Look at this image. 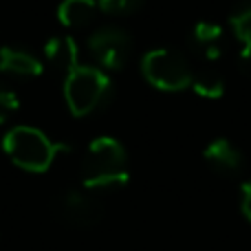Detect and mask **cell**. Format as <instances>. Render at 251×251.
Listing matches in <instances>:
<instances>
[{
	"instance_id": "8992f818",
	"label": "cell",
	"mask_w": 251,
	"mask_h": 251,
	"mask_svg": "<svg viewBox=\"0 0 251 251\" xmlns=\"http://www.w3.org/2000/svg\"><path fill=\"white\" fill-rule=\"evenodd\" d=\"M88 51L101 69L119 71L132 53V38L122 26L106 25L93 31L88 38Z\"/></svg>"
},
{
	"instance_id": "2e32d148",
	"label": "cell",
	"mask_w": 251,
	"mask_h": 251,
	"mask_svg": "<svg viewBox=\"0 0 251 251\" xmlns=\"http://www.w3.org/2000/svg\"><path fill=\"white\" fill-rule=\"evenodd\" d=\"M240 209H243L245 218L251 223V178L245 181L240 187Z\"/></svg>"
},
{
	"instance_id": "52a82bcc",
	"label": "cell",
	"mask_w": 251,
	"mask_h": 251,
	"mask_svg": "<svg viewBox=\"0 0 251 251\" xmlns=\"http://www.w3.org/2000/svg\"><path fill=\"white\" fill-rule=\"evenodd\" d=\"M187 44H190V51L196 57H201L205 62H214L225 55L229 40H227V33L223 26L214 25V22H199L192 29Z\"/></svg>"
},
{
	"instance_id": "8fae6325",
	"label": "cell",
	"mask_w": 251,
	"mask_h": 251,
	"mask_svg": "<svg viewBox=\"0 0 251 251\" xmlns=\"http://www.w3.org/2000/svg\"><path fill=\"white\" fill-rule=\"evenodd\" d=\"M100 4L95 0H64L57 9L60 22L69 29H86L95 22Z\"/></svg>"
},
{
	"instance_id": "e0dca14e",
	"label": "cell",
	"mask_w": 251,
	"mask_h": 251,
	"mask_svg": "<svg viewBox=\"0 0 251 251\" xmlns=\"http://www.w3.org/2000/svg\"><path fill=\"white\" fill-rule=\"evenodd\" d=\"M238 69L245 77L251 79V47H245L243 53L238 55Z\"/></svg>"
},
{
	"instance_id": "9c48e42d",
	"label": "cell",
	"mask_w": 251,
	"mask_h": 251,
	"mask_svg": "<svg viewBox=\"0 0 251 251\" xmlns=\"http://www.w3.org/2000/svg\"><path fill=\"white\" fill-rule=\"evenodd\" d=\"M0 71L13 77H38L42 75V62L29 49L9 44L0 49Z\"/></svg>"
},
{
	"instance_id": "4fadbf2b",
	"label": "cell",
	"mask_w": 251,
	"mask_h": 251,
	"mask_svg": "<svg viewBox=\"0 0 251 251\" xmlns=\"http://www.w3.org/2000/svg\"><path fill=\"white\" fill-rule=\"evenodd\" d=\"M229 25L236 40L243 47H251V0H240L229 16Z\"/></svg>"
},
{
	"instance_id": "5bb4252c",
	"label": "cell",
	"mask_w": 251,
	"mask_h": 251,
	"mask_svg": "<svg viewBox=\"0 0 251 251\" xmlns=\"http://www.w3.org/2000/svg\"><path fill=\"white\" fill-rule=\"evenodd\" d=\"M100 9L106 13H115V16H126V13L137 11L143 4V0H97Z\"/></svg>"
},
{
	"instance_id": "7c38bea8",
	"label": "cell",
	"mask_w": 251,
	"mask_h": 251,
	"mask_svg": "<svg viewBox=\"0 0 251 251\" xmlns=\"http://www.w3.org/2000/svg\"><path fill=\"white\" fill-rule=\"evenodd\" d=\"M192 88L199 93L201 97L207 100H216L225 93V79L216 69H201L192 77Z\"/></svg>"
},
{
	"instance_id": "ba28073f",
	"label": "cell",
	"mask_w": 251,
	"mask_h": 251,
	"mask_svg": "<svg viewBox=\"0 0 251 251\" xmlns=\"http://www.w3.org/2000/svg\"><path fill=\"white\" fill-rule=\"evenodd\" d=\"M205 163L223 178H236L245 170V156L238 148L227 139H216L203 152Z\"/></svg>"
},
{
	"instance_id": "30bf717a",
	"label": "cell",
	"mask_w": 251,
	"mask_h": 251,
	"mask_svg": "<svg viewBox=\"0 0 251 251\" xmlns=\"http://www.w3.org/2000/svg\"><path fill=\"white\" fill-rule=\"evenodd\" d=\"M44 57H47V62L53 69L64 71L66 75L79 66L77 44L69 35H53V38H49L47 44H44Z\"/></svg>"
},
{
	"instance_id": "5b68a950",
	"label": "cell",
	"mask_w": 251,
	"mask_h": 251,
	"mask_svg": "<svg viewBox=\"0 0 251 251\" xmlns=\"http://www.w3.org/2000/svg\"><path fill=\"white\" fill-rule=\"evenodd\" d=\"M51 212L62 225L71 229H91L104 218V203L91 190H66L51 203Z\"/></svg>"
},
{
	"instance_id": "9a60e30c",
	"label": "cell",
	"mask_w": 251,
	"mask_h": 251,
	"mask_svg": "<svg viewBox=\"0 0 251 251\" xmlns=\"http://www.w3.org/2000/svg\"><path fill=\"white\" fill-rule=\"evenodd\" d=\"M18 106H20V104H18V97L13 95L11 91L0 88V124L7 122V119L18 110Z\"/></svg>"
},
{
	"instance_id": "3957f363",
	"label": "cell",
	"mask_w": 251,
	"mask_h": 251,
	"mask_svg": "<svg viewBox=\"0 0 251 251\" xmlns=\"http://www.w3.org/2000/svg\"><path fill=\"white\" fill-rule=\"evenodd\" d=\"M2 146L9 159L18 168L29 170V172L49 170L62 148L49 141L47 134L40 132L38 128H29V126H18V128L9 130Z\"/></svg>"
},
{
	"instance_id": "277c9868",
	"label": "cell",
	"mask_w": 251,
	"mask_h": 251,
	"mask_svg": "<svg viewBox=\"0 0 251 251\" xmlns=\"http://www.w3.org/2000/svg\"><path fill=\"white\" fill-rule=\"evenodd\" d=\"M141 71L154 88L170 93L192 86V77H194V71L185 55L172 49H154L146 53L141 60Z\"/></svg>"
},
{
	"instance_id": "7a4b0ae2",
	"label": "cell",
	"mask_w": 251,
	"mask_h": 251,
	"mask_svg": "<svg viewBox=\"0 0 251 251\" xmlns=\"http://www.w3.org/2000/svg\"><path fill=\"white\" fill-rule=\"evenodd\" d=\"M64 97L71 113L77 117H86L97 113L113 100V79L97 66L79 64L66 75Z\"/></svg>"
},
{
	"instance_id": "6da1fadb",
	"label": "cell",
	"mask_w": 251,
	"mask_h": 251,
	"mask_svg": "<svg viewBox=\"0 0 251 251\" xmlns=\"http://www.w3.org/2000/svg\"><path fill=\"white\" fill-rule=\"evenodd\" d=\"M84 187L95 194L119 190L128 183V154L113 137H100L88 146L82 161Z\"/></svg>"
}]
</instances>
